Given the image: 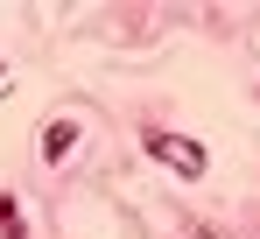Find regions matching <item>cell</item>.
Masks as SVG:
<instances>
[{
  "label": "cell",
  "mask_w": 260,
  "mask_h": 239,
  "mask_svg": "<svg viewBox=\"0 0 260 239\" xmlns=\"http://www.w3.org/2000/svg\"><path fill=\"white\" fill-rule=\"evenodd\" d=\"M141 141H148V155H155V162H169L176 176H204V148H197V141H183V134H162V127H148Z\"/></svg>",
  "instance_id": "obj_1"
},
{
  "label": "cell",
  "mask_w": 260,
  "mask_h": 239,
  "mask_svg": "<svg viewBox=\"0 0 260 239\" xmlns=\"http://www.w3.org/2000/svg\"><path fill=\"white\" fill-rule=\"evenodd\" d=\"M71 148H78V127H71V120H56V127L43 134V162H63Z\"/></svg>",
  "instance_id": "obj_2"
},
{
  "label": "cell",
  "mask_w": 260,
  "mask_h": 239,
  "mask_svg": "<svg viewBox=\"0 0 260 239\" xmlns=\"http://www.w3.org/2000/svg\"><path fill=\"white\" fill-rule=\"evenodd\" d=\"M0 232H21V211H14L7 197H0Z\"/></svg>",
  "instance_id": "obj_3"
}]
</instances>
